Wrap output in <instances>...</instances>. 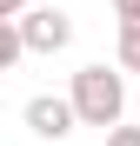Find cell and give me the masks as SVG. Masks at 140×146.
<instances>
[{"instance_id":"8992f818","label":"cell","mask_w":140,"mask_h":146,"mask_svg":"<svg viewBox=\"0 0 140 146\" xmlns=\"http://www.w3.org/2000/svg\"><path fill=\"white\" fill-rule=\"evenodd\" d=\"M107 146H140V126H127V119H120V126L107 133Z\"/></svg>"},{"instance_id":"ba28073f","label":"cell","mask_w":140,"mask_h":146,"mask_svg":"<svg viewBox=\"0 0 140 146\" xmlns=\"http://www.w3.org/2000/svg\"><path fill=\"white\" fill-rule=\"evenodd\" d=\"M27 13V0H0V20H20Z\"/></svg>"},{"instance_id":"5b68a950","label":"cell","mask_w":140,"mask_h":146,"mask_svg":"<svg viewBox=\"0 0 140 146\" xmlns=\"http://www.w3.org/2000/svg\"><path fill=\"white\" fill-rule=\"evenodd\" d=\"M20 53H27V46H20V27H13V20H0V73H13Z\"/></svg>"},{"instance_id":"6da1fadb","label":"cell","mask_w":140,"mask_h":146,"mask_svg":"<svg viewBox=\"0 0 140 146\" xmlns=\"http://www.w3.org/2000/svg\"><path fill=\"white\" fill-rule=\"evenodd\" d=\"M67 106H74L80 126L113 133V126L127 119V80H120L113 66H80V73H74V86H67Z\"/></svg>"},{"instance_id":"52a82bcc","label":"cell","mask_w":140,"mask_h":146,"mask_svg":"<svg viewBox=\"0 0 140 146\" xmlns=\"http://www.w3.org/2000/svg\"><path fill=\"white\" fill-rule=\"evenodd\" d=\"M113 13H120V27H140V0H113Z\"/></svg>"},{"instance_id":"3957f363","label":"cell","mask_w":140,"mask_h":146,"mask_svg":"<svg viewBox=\"0 0 140 146\" xmlns=\"http://www.w3.org/2000/svg\"><path fill=\"white\" fill-rule=\"evenodd\" d=\"M74 106H67V93H33L27 100V133L33 139H74Z\"/></svg>"},{"instance_id":"277c9868","label":"cell","mask_w":140,"mask_h":146,"mask_svg":"<svg viewBox=\"0 0 140 146\" xmlns=\"http://www.w3.org/2000/svg\"><path fill=\"white\" fill-rule=\"evenodd\" d=\"M113 60H120V73H140V27H120V40H113Z\"/></svg>"},{"instance_id":"7a4b0ae2","label":"cell","mask_w":140,"mask_h":146,"mask_svg":"<svg viewBox=\"0 0 140 146\" xmlns=\"http://www.w3.org/2000/svg\"><path fill=\"white\" fill-rule=\"evenodd\" d=\"M13 27H20V46H27V53H60V46L74 40V20L60 7H27Z\"/></svg>"}]
</instances>
